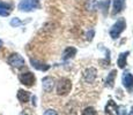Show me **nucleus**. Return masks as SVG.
Wrapping results in <instances>:
<instances>
[{
  "mask_svg": "<svg viewBox=\"0 0 133 115\" xmlns=\"http://www.w3.org/2000/svg\"><path fill=\"white\" fill-rule=\"evenodd\" d=\"M72 89V83H71L70 80L67 78H61V80L58 82L57 85V93L59 96H66L68 92Z\"/></svg>",
  "mask_w": 133,
  "mask_h": 115,
  "instance_id": "f257e3e1",
  "label": "nucleus"
},
{
  "mask_svg": "<svg viewBox=\"0 0 133 115\" xmlns=\"http://www.w3.org/2000/svg\"><path fill=\"white\" fill-rule=\"evenodd\" d=\"M125 27H126L125 20H124V19L118 20V21H117V22L114 24V27L111 28V30H110V36H111L112 38H118L119 35H121L123 31H124Z\"/></svg>",
  "mask_w": 133,
  "mask_h": 115,
  "instance_id": "f03ea898",
  "label": "nucleus"
},
{
  "mask_svg": "<svg viewBox=\"0 0 133 115\" xmlns=\"http://www.w3.org/2000/svg\"><path fill=\"white\" fill-rule=\"evenodd\" d=\"M38 7H39L38 0H21V2L19 5L20 11H24V12L32 11V9L38 8Z\"/></svg>",
  "mask_w": 133,
  "mask_h": 115,
  "instance_id": "7ed1b4c3",
  "label": "nucleus"
},
{
  "mask_svg": "<svg viewBox=\"0 0 133 115\" xmlns=\"http://www.w3.org/2000/svg\"><path fill=\"white\" fill-rule=\"evenodd\" d=\"M20 81H21V83L25 86H32L35 84L36 78H35V76L32 73L27 71V73H23L20 75Z\"/></svg>",
  "mask_w": 133,
  "mask_h": 115,
  "instance_id": "20e7f679",
  "label": "nucleus"
},
{
  "mask_svg": "<svg viewBox=\"0 0 133 115\" xmlns=\"http://www.w3.org/2000/svg\"><path fill=\"white\" fill-rule=\"evenodd\" d=\"M8 63L12 66V67L15 68H21L24 66V60L21 55L19 54H12L11 57L8 58Z\"/></svg>",
  "mask_w": 133,
  "mask_h": 115,
  "instance_id": "39448f33",
  "label": "nucleus"
},
{
  "mask_svg": "<svg viewBox=\"0 0 133 115\" xmlns=\"http://www.w3.org/2000/svg\"><path fill=\"white\" fill-rule=\"evenodd\" d=\"M96 74H97V71L95 68H88L85 71V74H83V78H85V81L87 83H93L96 78Z\"/></svg>",
  "mask_w": 133,
  "mask_h": 115,
  "instance_id": "423d86ee",
  "label": "nucleus"
},
{
  "mask_svg": "<svg viewBox=\"0 0 133 115\" xmlns=\"http://www.w3.org/2000/svg\"><path fill=\"white\" fill-rule=\"evenodd\" d=\"M42 85H43V90L45 92H51L55 85V80L52 77H44L42 81Z\"/></svg>",
  "mask_w": 133,
  "mask_h": 115,
  "instance_id": "0eeeda50",
  "label": "nucleus"
},
{
  "mask_svg": "<svg viewBox=\"0 0 133 115\" xmlns=\"http://www.w3.org/2000/svg\"><path fill=\"white\" fill-rule=\"evenodd\" d=\"M105 113L109 115H116L118 113V106L114 100H109L105 106Z\"/></svg>",
  "mask_w": 133,
  "mask_h": 115,
  "instance_id": "6e6552de",
  "label": "nucleus"
},
{
  "mask_svg": "<svg viewBox=\"0 0 133 115\" xmlns=\"http://www.w3.org/2000/svg\"><path fill=\"white\" fill-rule=\"evenodd\" d=\"M30 98V93L25 90H19L17 91V99H19L21 103H28Z\"/></svg>",
  "mask_w": 133,
  "mask_h": 115,
  "instance_id": "1a4fd4ad",
  "label": "nucleus"
},
{
  "mask_svg": "<svg viewBox=\"0 0 133 115\" xmlns=\"http://www.w3.org/2000/svg\"><path fill=\"white\" fill-rule=\"evenodd\" d=\"M125 0H114V14L121 13L124 9Z\"/></svg>",
  "mask_w": 133,
  "mask_h": 115,
  "instance_id": "9d476101",
  "label": "nucleus"
},
{
  "mask_svg": "<svg viewBox=\"0 0 133 115\" xmlns=\"http://www.w3.org/2000/svg\"><path fill=\"white\" fill-rule=\"evenodd\" d=\"M122 81H123L124 86H126V88H130V86L133 85V76L129 73H125L124 75H123Z\"/></svg>",
  "mask_w": 133,
  "mask_h": 115,
  "instance_id": "9b49d317",
  "label": "nucleus"
},
{
  "mask_svg": "<svg viewBox=\"0 0 133 115\" xmlns=\"http://www.w3.org/2000/svg\"><path fill=\"white\" fill-rule=\"evenodd\" d=\"M30 63H31L32 67L38 69V70H48V69H49L48 65H44V63L39 62V61H37V60H34V59H31V60H30Z\"/></svg>",
  "mask_w": 133,
  "mask_h": 115,
  "instance_id": "f8f14e48",
  "label": "nucleus"
},
{
  "mask_svg": "<svg viewBox=\"0 0 133 115\" xmlns=\"http://www.w3.org/2000/svg\"><path fill=\"white\" fill-rule=\"evenodd\" d=\"M76 54V50L74 47H67L65 50V52H64L63 54V59L64 60H68V59L73 58L74 55Z\"/></svg>",
  "mask_w": 133,
  "mask_h": 115,
  "instance_id": "ddd939ff",
  "label": "nucleus"
},
{
  "mask_svg": "<svg viewBox=\"0 0 133 115\" xmlns=\"http://www.w3.org/2000/svg\"><path fill=\"white\" fill-rule=\"evenodd\" d=\"M116 74H117V70H112L108 75V78H107V86H108V88H112V86H114Z\"/></svg>",
  "mask_w": 133,
  "mask_h": 115,
  "instance_id": "4468645a",
  "label": "nucleus"
},
{
  "mask_svg": "<svg viewBox=\"0 0 133 115\" xmlns=\"http://www.w3.org/2000/svg\"><path fill=\"white\" fill-rule=\"evenodd\" d=\"M127 55H129V52H124V53H122V54L119 55V58H118V66H119V68H124L125 67V65H126Z\"/></svg>",
  "mask_w": 133,
  "mask_h": 115,
  "instance_id": "2eb2a0df",
  "label": "nucleus"
},
{
  "mask_svg": "<svg viewBox=\"0 0 133 115\" xmlns=\"http://www.w3.org/2000/svg\"><path fill=\"white\" fill-rule=\"evenodd\" d=\"M82 115H97V112L93 108V107H87V108L83 109Z\"/></svg>",
  "mask_w": 133,
  "mask_h": 115,
  "instance_id": "dca6fc26",
  "label": "nucleus"
},
{
  "mask_svg": "<svg viewBox=\"0 0 133 115\" xmlns=\"http://www.w3.org/2000/svg\"><path fill=\"white\" fill-rule=\"evenodd\" d=\"M20 24H21V21H20L19 19H16V17H15V19H13L11 21V25H12V27H19Z\"/></svg>",
  "mask_w": 133,
  "mask_h": 115,
  "instance_id": "f3484780",
  "label": "nucleus"
},
{
  "mask_svg": "<svg viewBox=\"0 0 133 115\" xmlns=\"http://www.w3.org/2000/svg\"><path fill=\"white\" fill-rule=\"evenodd\" d=\"M0 8L2 9H7V11H9V9L12 8V6L9 4H6V2H1L0 1Z\"/></svg>",
  "mask_w": 133,
  "mask_h": 115,
  "instance_id": "a211bd4d",
  "label": "nucleus"
},
{
  "mask_svg": "<svg viewBox=\"0 0 133 115\" xmlns=\"http://www.w3.org/2000/svg\"><path fill=\"white\" fill-rule=\"evenodd\" d=\"M98 6H101L102 9H103V12L105 13V9H108V7H109V0L108 1H105V2H99Z\"/></svg>",
  "mask_w": 133,
  "mask_h": 115,
  "instance_id": "6ab92c4d",
  "label": "nucleus"
},
{
  "mask_svg": "<svg viewBox=\"0 0 133 115\" xmlns=\"http://www.w3.org/2000/svg\"><path fill=\"white\" fill-rule=\"evenodd\" d=\"M0 15H1V16H8V15H9V11L0 8Z\"/></svg>",
  "mask_w": 133,
  "mask_h": 115,
  "instance_id": "aec40b11",
  "label": "nucleus"
},
{
  "mask_svg": "<svg viewBox=\"0 0 133 115\" xmlns=\"http://www.w3.org/2000/svg\"><path fill=\"white\" fill-rule=\"evenodd\" d=\"M44 115H58L57 112L53 111V109H48V111H45Z\"/></svg>",
  "mask_w": 133,
  "mask_h": 115,
  "instance_id": "412c9836",
  "label": "nucleus"
},
{
  "mask_svg": "<svg viewBox=\"0 0 133 115\" xmlns=\"http://www.w3.org/2000/svg\"><path fill=\"white\" fill-rule=\"evenodd\" d=\"M87 36H88V37H87V38H88V40H91V39H93L94 30H90V32H88V35H87Z\"/></svg>",
  "mask_w": 133,
  "mask_h": 115,
  "instance_id": "4be33fe9",
  "label": "nucleus"
},
{
  "mask_svg": "<svg viewBox=\"0 0 133 115\" xmlns=\"http://www.w3.org/2000/svg\"><path fill=\"white\" fill-rule=\"evenodd\" d=\"M32 105L36 106V97H32Z\"/></svg>",
  "mask_w": 133,
  "mask_h": 115,
  "instance_id": "5701e85b",
  "label": "nucleus"
},
{
  "mask_svg": "<svg viewBox=\"0 0 133 115\" xmlns=\"http://www.w3.org/2000/svg\"><path fill=\"white\" fill-rule=\"evenodd\" d=\"M1 45H2V42H1V40H0V47H1Z\"/></svg>",
  "mask_w": 133,
  "mask_h": 115,
  "instance_id": "b1692460",
  "label": "nucleus"
},
{
  "mask_svg": "<svg viewBox=\"0 0 133 115\" xmlns=\"http://www.w3.org/2000/svg\"><path fill=\"white\" fill-rule=\"evenodd\" d=\"M131 114L133 115V107H132V111H131Z\"/></svg>",
  "mask_w": 133,
  "mask_h": 115,
  "instance_id": "393cba45",
  "label": "nucleus"
},
{
  "mask_svg": "<svg viewBox=\"0 0 133 115\" xmlns=\"http://www.w3.org/2000/svg\"><path fill=\"white\" fill-rule=\"evenodd\" d=\"M22 115H28V114H22Z\"/></svg>",
  "mask_w": 133,
  "mask_h": 115,
  "instance_id": "a878e982",
  "label": "nucleus"
}]
</instances>
